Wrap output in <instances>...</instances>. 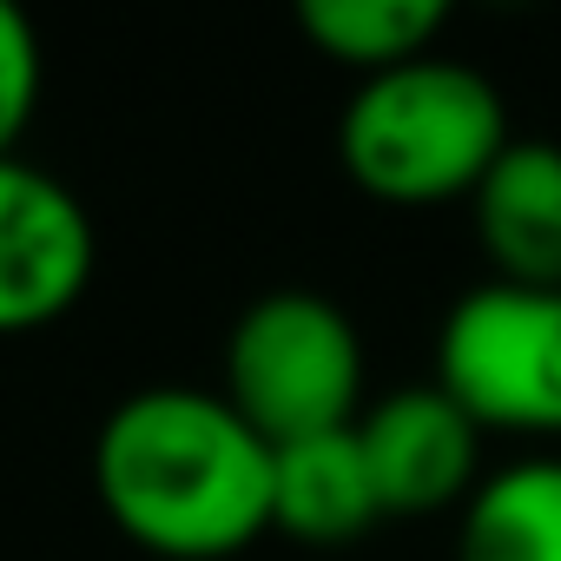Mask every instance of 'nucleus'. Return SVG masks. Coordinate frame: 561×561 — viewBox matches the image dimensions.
Segmentation results:
<instances>
[{
  "label": "nucleus",
  "instance_id": "f03ea898",
  "mask_svg": "<svg viewBox=\"0 0 561 561\" xmlns=\"http://www.w3.org/2000/svg\"><path fill=\"white\" fill-rule=\"evenodd\" d=\"M508 146V106L489 73L423 54L364 80L337 119V159L383 205H443L482 185Z\"/></svg>",
  "mask_w": 561,
  "mask_h": 561
},
{
  "label": "nucleus",
  "instance_id": "6e6552de",
  "mask_svg": "<svg viewBox=\"0 0 561 561\" xmlns=\"http://www.w3.org/2000/svg\"><path fill=\"white\" fill-rule=\"evenodd\" d=\"M383 522V495L370 482L357 423L324 430L305 443H285L271 462V528L305 548H344L364 541Z\"/></svg>",
  "mask_w": 561,
  "mask_h": 561
},
{
  "label": "nucleus",
  "instance_id": "423d86ee",
  "mask_svg": "<svg viewBox=\"0 0 561 561\" xmlns=\"http://www.w3.org/2000/svg\"><path fill=\"white\" fill-rule=\"evenodd\" d=\"M357 443L383 495V515H436L476 495L482 430L443 383H416L370 403L357 416Z\"/></svg>",
  "mask_w": 561,
  "mask_h": 561
},
{
  "label": "nucleus",
  "instance_id": "9d476101",
  "mask_svg": "<svg viewBox=\"0 0 561 561\" xmlns=\"http://www.w3.org/2000/svg\"><path fill=\"white\" fill-rule=\"evenodd\" d=\"M298 27L324 60L377 80L390 67L423 60L449 27V8L443 0H305Z\"/></svg>",
  "mask_w": 561,
  "mask_h": 561
},
{
  "label": "nucleus",
  "instance_id": "0eeeda50",
  "mask_svg": "<svg viewBox=\"0 0 561 561\" xmlns=\"http://www.w3.org/2000/svg\"><path fill=\"white\" fill-rule=\"evenodd\" d=\"M469 205L502 285H561V146L508 139Z\"/></svg>",
  "mask_w": 561,
  "mask_h": 561
},
{
  "label": "nucleus",
  "instance_id": "1a4fd4ad",
  "mask_svg": "<svg viewBox=\"0 0 561 561\" xmlns=\"http://www.w3.org/2000/svg\"><path fill=\"white\" fill-rule=\"evenodd\" d=\"M456 561H561V456H528L476 482Z\"/></svg>",
  "mask_w": 561,
  "mask_h": 561
},
{
  "label": "nucleus",
  "instance_id": "9b49d317",
  "mask_svg": "<svg viewBox=\"0 0 561 561\" xmlns=\"http://www.w3.org/2000/svg\"><path fill=\"white\" fill-rule=\"evenodd\" d=\"M41 106V34L21 8L0 0V159H14Z\"/></svg>",
  "mask_w": 561,
  "mask_h": 561
},
{
  "label": "nucleus",
  "instance_id": "20e7f679",
  "mask_svg": "<svg viewBox=\"0 0 561 561\" xmlns=\"http://www.w3.org/2000/svg\"><path fill=\"white\" fill-rule=\"evenodd\" d=\"M436 383L476 430L561 436V285H476L436 337Z\"/></svg>",
  "mask_w": 561,
  "mask_h": 561
},
{
  "label": "nucleus",
  "instance_id": "39448f33",
  "mask_svg": "<svg viewBox=\"0 0 561 561\" xmlns=\"http://www.w3.org/2000/svg\"><path fill=\"white\" fill-rule=\"evenodd\" d=\"M100 264L93 211L54 172L0 159V337L60 324Z\"/></svg>",
  "mask_w": 561,
  "mask_h": 561
},
{
  "label": "nucleus",
  "instance_id": "f257e3e1",
  "mask_svg": "<svg viewBox=\"0 0 561 561\" xmlns=\"http://www.w3.org/2000/svg\"><path fill=\"white\" fill-rule=\"evenodd\" d=\"M277 449L225 403V390L152 383L106 410L93 436V489L113 528L165 561H225L271 535Z\"/></svg>",
  "mask_w": 561,
  "mask_h": 561
},
{
  "label": "nucleus",
  "instance_id": "7ed1b4c3",
  "mask_svg": "<svg viewBox=\"0 0 561 561\" xmlns=\"http://www.w3.org/2000/svg\"><path fill=\"white\" fill-rule=\"evenodd\" d=\"M364 397V337L344 305L318 291H271L238 311L225 337V403L271 443L351 430Z\"/></svg>",
  "mask_w": 561,
  "mask_h": 561
}]
</instances>
